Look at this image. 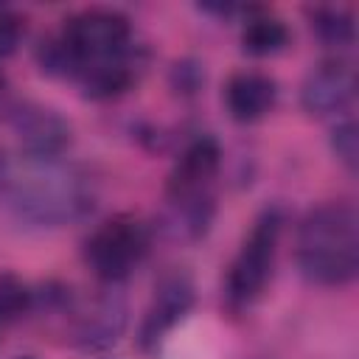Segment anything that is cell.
I'll return each instance as SVG.
<instances>
[{"instance_id": "cell-1", "label": "cell", "mask_w": 359, "mask_h": 359, "mask_svg": "<svg viewBox=\"0 0 359 359\" xmlns=\"http://www.w3.org/2000/svg\"><path fill=\"white\" fill-rule=\"evenodd\" d=\"M0 205L31 227H65L95 208L90 177L65 157L17 154L0 160Z\"/></svg>"}, {"instance_id": "cell-2", "label": "cell", "mask_w": 359, "mask_h": 359, "mask_svg": "<svg viewBox=\"0 0 359 359\" xmlns=\"http://www.w3.org/2000/svg\"><path fill=\"white\" fill-rule=\"evenodd\" d=\"M294 261L314 286H348L359 272V219L351 202L314 205L297 224Z\"/></svg>"}, {"instance_id": "cell-3", "label": "cell", "mask_w": 359, "mask_h": 359, "mask_svg": "<svg viewBox=\"0 0 359 359\" xmlns=\"http://www.w3.org/2000/svg\"><path fill=\"white\" fill-rule=\"evenodd\" d=\"M280 233H283V210L280 205H266L255 216L247 238L241 241V250L227 266L224 303L230 311H244L264 294L275 269Z\"/></svg>"}, {"instance_id": "cell-4", "label": "cell", "mask_w": 359, "mask_h": 359, "mask_svg": "<svg viewBox=\"0 0 359 359\" xmlns=\"http://www.w3.org/2000/svg\"><path fill=\"white\" fill-rule=\"evenodd\" d=\"M151 247V236L146 230V224L135 216H112L107 222H101L81 247L84 264L90 266V272L107 283H118L126 280L149 255Z\"/></svg>"}, {"instance_id": "cell-5", "label": "cell", "mask_w": 359, "mask_h": 359, "mask_svg": "<svg viewBox=\"0 0 359 359\" xmlns=\"http://www.w3.org/2000/svg\"><path fill=\"white\" fill-rule=\"evenodd\" d=\"M59 39L73 53V59L81 70L90 62L129 53L132 50V22L126 14H121L115 8H81L65 20Z\"/></svg>"}, {"instance_id": "cell-6", "label": "cell", "mask_w": 359, "mask_h": 359, "mask_svg": "<svg viewBox=\"0 0 359 359\" xmlns=\"http://www.w3.org/2000/svg\"><path fill=\"white\" fill-rule=\"evenodd\" d=\"M196 303V289L194 280L185 272H168L160 278V283L154 286V297L143 314L140 331H137V345L140 351L151 353L160 348V342L191 314Z\"/></svg>"}, {"instance_id": "cell-7", "label": "cell", "mask_w": 359, "mask_h": 359, "mask_svg": "<svg viewBox=\"0 0 359 359\" xmlns=\"http://www.w3.org/2000/svg\"><path fill=\"white\" fill-rule=\"evenodd\" d=\"M353 95H356V67L342 56H331L311 65V70L303 76L300 84V107L314 118L345 112Z\"/></svg>"}, {"instance_id": "cell-8", "label": "cell", "mask_w": 359, "mask_h": 359, "mask_svg": "<svg viewBox=\"0 0 359 359\" xmlns=\"http://www.w3.org/2000/svg\"><path fill=\"white\" fill-rule=\"evenodd\" d=\"M11 129L20 140L22 154L34 157H62V151L70 146V123L45 104H17L11 109Z\"/></svg>"}, {"instance_id": "cell-9", "label": "cell", "mask_w": 359, "mask_h": 359, "mask_svg": "<svg viewBox=\"0 0 359 359\" xmlns=\"http://www.w3.org/2000/svg\"><path fill=\"white\" fill-rule=\"evenodd\" d=\"M222 165V146L210 135L194 137L182 154L177 157L168 182H165V202H180V199H194V196H208L210 182L219 174Z\"/></svg>"}, {"instance_id": "cell-10", "label": "cell", "mask_w": 359, "mask_h": 359, "mask_svg": "<svg viewBox=\"0 0 359 359\" xmlns=\"http://www.w3.org/2000/svg\"><path fill=\"white\" fill-rule=\"evenodd\" d=\"M70 314V339L84 351H104L115 345L126 328V303L109 292L73 306Z\"/></svg>"}, {"instance_id": "cell-11", "label": "cell", "mask_w": 359, "mask_h": 359, "mask_svg": "<svg viewBox=\"0 0 359 359\" xmlns=\"http://www.w3.org/2000/svg\"><path fill=\"white\" fill-rule=\"evenodd\" d=\"M278 101V84L261 70H238L224 84V107L233 121L252 123L272 112Z\"/></svg>"}, {"instance_id": "cell-12", "label": "cell", "mask_w": 359, "mask_h": 359, "mask_svg": "<svg viewBox=\"0 0 359 359\" xmlns=\"http://www.w3.org/2000/svg\"><path fill=\"white\" fill-rule=\"evenodd\" d=\"M76 79L81 81V90L87 98L93 101H109L123 95L135 79H137V62H132V50L123 56H112V59H101V62H90L84 65Z\"/></svg>"}, {"instance_id": "cell-13", "label": "cell", "mask_w": 359, "mask_h": 359, "mask_svg": "<svg viewBox=\"0 0 359 359\" xmlns=\"http://www.w3.org/2000/svg\"><path fill=\"white\" fill-rule=\"evenodd\" d=\"M309 28L328 48H348L356 39V17L345 6H314V8H309Z\"/></svg>"}, {"instance_id": "cell-14", "label": "cell", "mask_w": 359, "mask_h": 359, "mask_svg": "<svg viewBox=\"0 0 359 359\" xmlns=\"http://www.w3.org/2000/svg\"><path fill=\"white\" fill-rule=\"evenodd\" d=\"M289 45V28L272 14H252L241 28V48L250 56H275Z\"/></svg>"}, {"instance_id": "cell-15", "label": "cell", "mask_w": 359, "mask_h": 359, "mask_svg": "<svg viewBox=\"0 0 359 359\" xmlns=\"http://www.w3.org/2000/svg\"><path fill=\"white\" fill-rule=\"evenodd\" d=\"M28 306H31L28 286L11 272H0V320L20 317L28 311Z\"/></svg>"}, {"instance_id": "cell-16", "label": "cell", "mask_w": 359, "mask_h": 359, "mask_svg": "<svg viewBox=\"0 0 359 359\" xmlns=\"http://www.w3.org/2000/svg\"><path fill=\"white\" fill-rule=\"evenodd\" d=\"M331 151L337 154V160H339L348 171H356L359 137H356V123H353V118H342V121L331 129Z\"/></svg>"}, {"instance_id": "cell-17", "label": "cell", "mask_w": 359, "mask_h": 359, "mask_svg": "<svg viewBox=\"0 0 359 359\" xmlns=\"http://www.w3.org/2000/svg\"><path fill=\"white\" fill-rule=\"evenodd\" d=\"M202 81H205V73H202V67H199L196 62H191V59L177 62L174 70H171V84H174L177 93L194 95V93L202 87Z\"/></svg>"}, {"instance_id": "cell-18", "label": "cell", "mask_w": 359, "mask_h": 359, "mask_svg": "<svg viewBox=\"0 0 359 359\" xmlns=\"http://www.w3.org/2000/svg\"><path fill=\"white\" fill-rule=\"evenodd\" d=\"M22 39V20L0 8V56H11Z\"/></svg>"}, {"instance_id": "cell-19", "label": "cell", "mask_w": 359, "mask_h": 359, "mask_svg": "<svg viewBox=\"0 0 359 359\" xmlns=\"http://www.w3.org/2000/svg\"><path fill=\"white\" fill-rule=\"evenodd\" d=\"M20 359H34V356H20Z\"/></svg>"}, {"instance_id": "cell-20", "label": "cell", "mask_w": 359, "mask_h": 359, "mask_svg": "<svg viewBox=\"0 0 359 359\" xmlns=\"http://www.w3.org/2000/svg\"><path fill=\"white\" fill-rule=\"evenodd\" d=\"M0 87H3V76H0Z\"/></svg>"}]
</instances>
